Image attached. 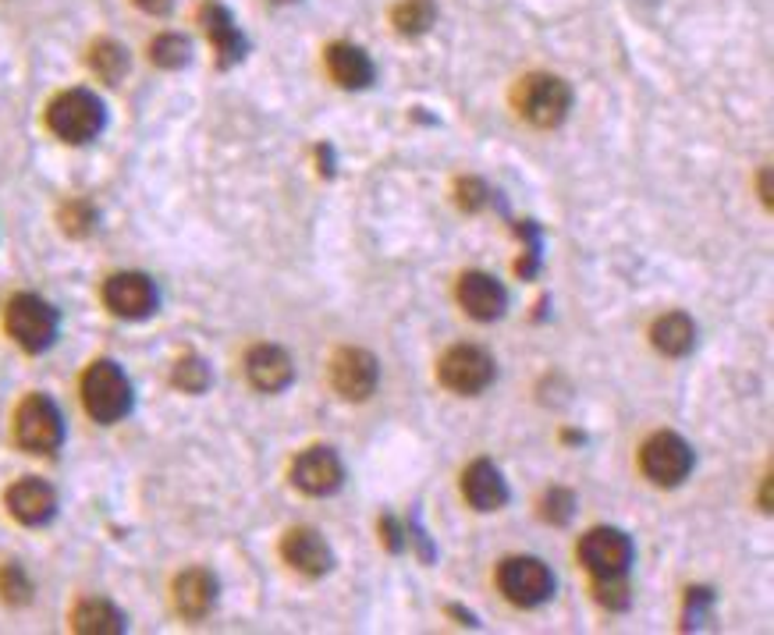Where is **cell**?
Segmentation results:
<instances>
[{
	"mask_svg": "<svg viewBox=\"0 0 774 635\" xmlns=\"http://www.w3.org/2000/svg\"><path fill=\"white\" fill-rule=\"evenodd\" d=\"M83 401L86 412L97 419V423H118L132 409V384L128 376L121 373L118 362L100 359L93 362L83 376Z\"/></svg>",
	"mask_w": 774,
	"mask_h": 635,
	"instance_id": "1",
	"label": "cell"
},
{
	"mask_svg": "<svg viewBox=\"0 0 774 635\" xmlns=\"http://www.w3.org/2000/svg\"><path fill=\"white\" fill-rule=\"evenodd\" d=\"M47 125L64 142H89L103 132V103L86 89H67L50 103Z\"/></svg>",
	"mask_w": 774,
	"mask_h": 635,
	"instance_id": "2",
	"label": "cell"
},
{
	"mask_svg": "<svg viewBox=\"0 0 774 635\" xmlns=\"http://www.w3.org/2000/svg\"><path fill=\"white\" fill-rule=\"evenodd\" d=\"M515 107L533 125L554 128L562 125L568 107H573V89L558 75H526L515 89Z\"/></svg>",
	"mask_w": 774,
	"mask_h": 635,
	"instance_id": "3",
	"label": "cell"
},
{
	"mask_svg": "<svg viewBox=\"0 0 774 635\" xmlns=\"http://www.w3.org/2000/svg\"><path fill=\"white\" fill-rule=\"evenodd\" d=\"M8 334L25 351H47L58 337V313L39 295H15L8 302Z\"/></svg>",
	"mask_w": 774,
	"mask_h": 635,
	"instance_id": "4",
	"label": "cell"
},
{
	"mask_svg": "<svg viewBox=\"0 0 774 635\" xmlns=\"http://www.w3.org/2000/svg\"><path fill=\"white\" fill-rule=\"evenodd\" d=\"M15 434L25 451L50 455L61 448L64 440V419L47 395H29L19 404L15 415Z\"/></svg>",
	"mask_w": 774,
	"mask_h": 635,
	"instance_id": "5",
	"label": "cell"
},
{
	"mask_svg": "<svg viewBox=\"0 0 774 635\" xmlns=\"http://www.w3.org/2000/svg\"><path fill=\"white\" fill-rule=\"evenodd\" d=\"M497 586H501V593H505V597L515 607H540L544 600H551L554 578H551L544 561H537V558H508L497 569Z\"/></svg>",
	"mask_w": 774,
	"mask_h": 635,
	"instance_id": "6",
	"label": "cell"
},
{
	"mask_svg": "<svg viewBox=\"0 0 774 635\" xmlns=\"http://www.w3.org/2000/svg\"><path fill=\"white\" fill-rule=\"evenodd\" d=\"M640 465L650 483L678 486L692 469V448L678 434H654L640 451Z\"/></svg>",
	"mask_w": 774,
	"mask_h": 635,
	"instance_id": "7",
	"label": "cell"
},
{
	"mask_svg": "<svg viewBox=\"0 0 774 635\" xmlns=\"http://www.w3.org/2000/svg\"><path fill=\"white\" fill-rule=\"evenodd\" d=\"M441 384L455 395H480L483 387H491L494 381V359L487 356L483 348L458 345L441 359Z\"/></svg>",
	"mask_w": 774,
	"mask_h": 635,
	"instance_id": "8",
	"label": "cell"
},
{
	"mask_svg": "<svg viewBox=\"0 0 774 635\" xmlns=\"http://www.w3.org/2000/svg\"><path fill=\"white\" fill-rule=\"evenodd\" d=\"M579 558L593 578H615L629 572L632 544L622 530H590L579 539Z\"/></svg>",
	"mask_w": 774,
	"mask_h": 635,
	"instance_id": "9",
	"label": "cell"
},
{
	"mask_svg": "<svg viewBox=\"0 0 774 635\" xmlns=\"http://www.w3.org/2000/svg\"><path fill=\"white\" fill-rule=\"evenodd\" d=\"M331 381H334V390L345 401H366L377 390L380 366H377V359L370 356V351L342 348L331 362Z\"/></svg>",
	"mask_w": 774,
	"mask_h": 635,
	"instance_id": "10",
	"label": "cell"
},
{
	"mask_svg": "<svg viewBox=\"0 0 774 635\" xmlns=\"http://www.w3.org/2000/svg\"><path fill=\"white\" fill-rule=\"evenodd\" d=\"M103 302L114 316L146 320L157 309V288L146 274H114L103 285Z\"/></svg>",
	"mask_w": 774,
	"mask_h": 635,
	"instance_id": "11",
	"label": "cell"
},
{
	"mask_svg": "<svg viewBox=\"0 0 774 635\" xmlns=\"http://www.w3.org/2000/svg\"><path fill=\"white\" fill-rule=\"evenodd\" d=\"M342 476H345L342 458H337L331 448H306L292 462V483L314 497L334 494L337 486H342Z\"/></svg>",
	"mask_w": 774,
	"mask_h": 635,
	"instance_id": "12",
	"label": "cell"
},
{
	"mask_svg": "<svg viewBox=\"0 0 774 635\" xmlns=\"http://www.w3.org/2000/svg\"><path fill=\"white\" fill-rule=\"evenodd\" d=\"M8 508L22 525H47L58 515V494L44 480H19L8 490Z\"/></svg>",
	"mask_w": 774,
	"mask_h": 635,
	"instance_id": "13",
	"label": "cell"
},
{
	"mask_svg": "<svg viewBox=\"0 0 774 635\" xmlns=\"http://www.w3.org/2000/svg\"><path fill=\"white\" fill-rule=\"evenodd\" d=\"M458 306L466 309L472 320H497L505 313L508 295L491 274H462L458 281Z\"/></svg>",
	"mask_w": 774,
	"mask_h": 635,
	"instance_id": "14",
	"label": "cell"
},
{
	"mask_svg": "<svg viewBox=\"0 0 774 635\" xmlns=\"http://www.w3.org/2000/svg\"><path fill=\"white\" fill-rule=\"evenodd\" d=\"M246 373L253 387L267 390V395H274V390H284L292 381H295V366H292V356L278 345H256L246 359Z\"/></svg>",
	"mask_w": 774,
	"mask_h": 635,
	"instance_id": "15",
	"label": "cell"
},
{
	"mask_svg": "<svg viewBox=\"0 0 774 635\" xmlns=\"http://www.w3.org/2000/svg\"><path fill=\"white\" fill-rule=\"evenodd\" d=\"M281 553H284V561L292 564L295 572H303V575H323V572H331V547L323 544V536L314 533V530H292V533H284L281 539Z\"/></svg>",
	"mask_w": 774,
	"mask_h": 635,
	"instance_id": "16",
	"label": "cell"
},
{
	"mask_svg": "<svg viewBox=\"0 0 774 635\" xmlns=\"http://www.w3.org/2000/svg\"><path fill=\"white\" fill-rule=\"evenodd\" d=\"M462 494L477 511H497L508 501V486L501 480V472L491 462H472L466 472H462Z\"/></svg>",
	"mask_w": 774,
	"mask_h": 635,
	"instance_id": "17",
	"label": "cell"
},
{
	"mask_svg": "<svg viewBox=\"0 0 774 635\" xmlns=\"http://www.w3.org/2000/svg\"><path fill=\"white\" fill-rule=\"evenodd\" d=\"M328 72L342 89H366L373 83V61L352 43H334L328 50Z\"/></svg>",
	"mask_w": 774,
	"mask_h": 635,
	"instance_id": "18",
	"label": "cell"
},
{
	"mask_svg": "<svg viewBox=\"0 0 774 635\" xmlns=\"http://www.w3.org/2000/svg\"><path fill=\"white\" fill-rule=\"evenodd\" d=\"M217 600V583L210 572L193 569V572H182L179 583H174V607L185 614V618H202L210 614V607Z\"/></svg>",
	"mask_w": 774,
	"mask_h": 635,
	"instance_id": "19",
	"label": "cell"
},
{
	"mask_svg": "<svg viewBox=\"0 0 774 635\" xmlns=\"http://www.w3.org/2000/svg\"><path fill=\"white\" fill-rule=\"evenodd\" d=\"M199 18H202V29H207V36H210V43L217 47V53H221V64L238 61L246 43H242V36H238L235 22H231L228 11L221 4H207L199 11Z\"/></svg>",
	"mask_w": 774,
	"mask_h": 635,
	"instance_id": "20",
	"label": "cell"
},
{
	"mask_svg": "<svg viewBox=\"0 0 774 635\" xmlns=\"http://www.w3.org/2000/svg\"><path fill=\"white\" fill-rule=\"evenodd\" d=\"M650 337H654V348L664 351V356H686V351L692 348V341H697V327H692V320L686 313H664L658 323H654V331H650Z\"/></svg>",
	"mask_w": 774,
	"mask_h": 635,
	"instance_id": "21",
	"label": "cell"
},
{
	"mask_svg": "<svg viewBox=\"0 0 774 635\" xmlns=\"http://www.w3.org/2000/svg\"><path fill=\"white\" fill-rule=\"evenodd\" d=\"M75 632H86V635H114V632H125V614L118 611L114 603L107 600H83L75 607Z\"/></svg>",
	"mask_w": 774,
	"mask_h": 635,
	"instance_id": "22",
	"label": "cell"
},
{
	"mask_svg": "<svg viewBox=\"0 0 774 635\" xmlns=\"http://www.w3.org/2000/svg\"><path fill=\"white\" fill-rule=\"evenodd\" d=\"M433 18H438V8H433V0H402L395 8V29L402 36H419L427 33Z\"/></svg>",
	"mask_w": 774,
	"mask_h": 635,
	"instance_id": "23",
	"label": "cell"
},
{
	"mask_svg": "<svg viewBox=\"0 0 774 635\" xmlns=\"http://www.w3.org/2000/svg\"><path fill=\"white\" fill-rule=\"evenodd\" d=\"M89 64H93V72H97L103 83H118L121 75L128 72V53L121 43H111V39H103V43H97L89 50Z\"/></svg>",
	"mask_w": 774,
	"mask_h": 635,
	"instance_id": "24",
	"label": "cell"
},
{
	"mask_svg": "<svg viewBox=\"0 0 774 635\" xmlns=\"http://www.w3.org/2000/svg\"><path fill=\"white\" fill-rule=\"evenodd\" d=\"M149 58H153V64H160V67H182V64H188V58H193V43L179 33H164L153 39Z\"/></svg>",
	"mask_w": 774,
	"mask_h": 635,
	"instance_id": "25",
	"label": "cell"
},
{
	"mask_svg": "<svg viewBox=\"0 0 774 635\" xmlns=\"http://www.w3.org/2000/svg\"><path fill=\"white\" fill-rule=\"evenodd\" d=\"M174 384L188 390V395H199V390L210 387V366L196 356H185L179 359V366H174Z\"/></svg>",
	"mask_w": 774,
	"mask_h": 635,
	"instance_id": "26",
	"label": "cell"
},
{
	"mask_svg": "<svg viewBox=\"0 0 774 635\" xmlns=\"http://www.w3.org/2000/svg\"><path fill=\"white\" fill-rule=\"evenodd\" d=\"M0 597L8 603H25L33 597V583L25 578L19 564H4V569H0Z\"/></svg>",
	"mask_w": 774,
	"mask_h": 635,
	"instance_id": "27",
	"label": "cell"
},
{
	"mask_svg": "<svg viewBox=\"0 0 774 635\" xmlns=\"http://www.w3.org/2000/svg\"><path fill=\"white\" fill-rule=\"evenodd\" d=\"M573 508H576V497L573 490H562V486H554V490L544 494V501H540V515L554 525H565L573 519Z\"/></svg>",
	"mask_w": 774,
	"mask_h": 635,
	"instance_id": "28",
	"label": "cell"
},
{
	"mask_svg": "<svg viewBox=\"0 0 774 635\" xmlns=\"http://www.w3.org/2000/svg\"><path fill=\"white\" fill-rule=\"evenodd\" d=\"M93 221H97V217H93V210L83 207V202H72V207L64 210V227L72 235H86L89 227H93Z\"/></svg>",
	"mask_w": 774,
	"mask_h": 635,
	"instance_id": "29",
	"label": "cell"
},
{
	"mask_svg": "<svg viewBox=\"0 0 774 635\" xmlns=\"http://www.w3.org/2000/svg\"><path fill=\"white\" fill-rule=\"evenodd\" d=\"M483 199H487V188L480 185V182H462L458 185V202H462V207H466V210H480L483 207Z\"/></svg>",
	"mask_w": 774,
	"mask_h": 635,
	"instance_id": "30",
	"label": "cell"
},
{
	"mask_svg": "<svg viewBox=\"0 0 774 635\" xmlns=\"http://www.w3.org/2000/svg\"><path fill=\"white\" fill-rule=\"evenodd\" d=\"M143 11H149V15H164V11H171V0H135Z\"/></svg>",
	"mask_w": 774,
	"mask_h": 635,
	"instance_id": "31",
	"label": "cell"
}]
</instances>
